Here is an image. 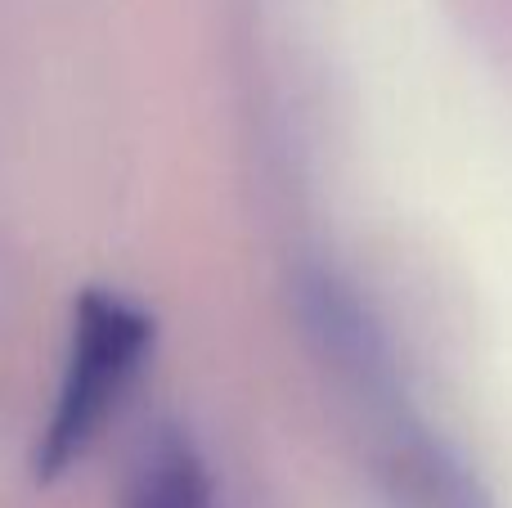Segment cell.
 Listing matches in <instances>:
<instances>
[{
  "label": "cell",
  "instance_id": "6da1fadb",
  "mask_svg": "<svg viewBox=\"0 0 512 508\" xmlns=\"http://www.w3.org/2000/svg\"><path fill=\"white\" fill-rule=\"evenodd\" d=\"M153 347V320L135 302L104 288H86L72 311V342L63 383L54 396L50 423L36 441V477L68 473L81 455L99 441L117 405L126 401L135 374L144 369Z\"/></svg>",
  "mask_w": 512,
  "mask_h": 508
},
{
  "label": "cell",
  "instance_id": "7a4b0ae2",
  "mask_svg": "<svg viewBox=\"0 0 512 508\" xmlns=\"http://www.w3.org/2000/svg\"><path fill=\"white\" fill-rule=\"evenodd\" d=\"M126 508H216L212 477L180 432H158L144 446Z\"/></svg>",
  "mask_w": 512,
  "mask_h": 508
}]
</instances>
